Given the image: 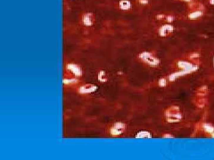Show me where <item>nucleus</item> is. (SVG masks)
<instances>
[{"mask_svg": "<svg viewBox=\"0 0 214 160\" xmlns=\"http://www.w3.org/2000/svg\"><path fill=\"white\" fill-rule=\"evenodd\" d=\"M95 90V87L92 85H85L80 87L79 91L81 94H89L94 91Z\"/></svg>", "mask_w": 214, "mask_h": 160, "instance_id": "nucleus-2", "label": "nucleus"}, {"mask_svg": "<svg viewBox=\"0 0 214 160\" xmlns=\"http://www.w3.org/2000/svg\"><path fill=\"white\" fill-rule=\"evenodd\" d=\"M68 69L71 72L76 76H80L82 74V70L78 66L74 64H70L67 65Z\"/></svg>", "mask_w": 214, "mask_h": 160, "instance_id": "nucleus-1", "label": "nucleus"}]
</instances>
